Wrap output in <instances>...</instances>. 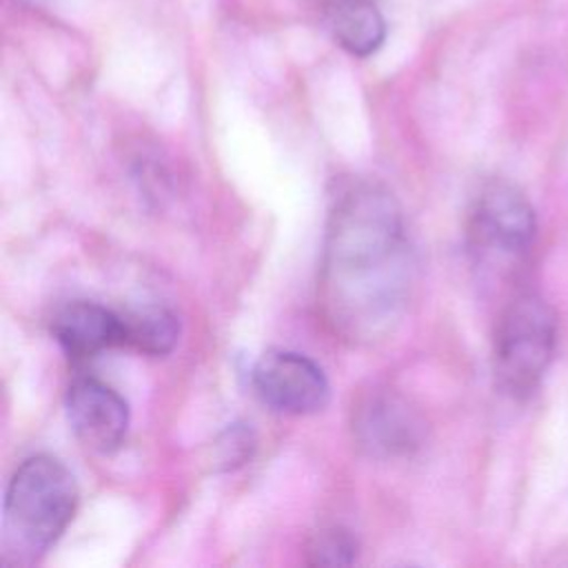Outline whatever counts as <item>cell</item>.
Instances as JSON below:
<instances>
[{"mask_svg": "<svg viewBox=\"0 0 568 568\" xmlns=\"http://www.w3.org/2000/svg\"><path fill=\"white\" fill-rule=\"evenodd\" d=\"M415 253L402 206L375 182H351L333 197L320 271V306L337 335L373 344L406 311Z\"/></svg>", "mask_w": 568, "mask_h": 568, "instance_id": "1", "label": "cell"}, {"mask_svg": "<svg viewBox=\"0 0 568 568\" xmlns=\"http://www.w3.org/2000/svg\"><path fill=\"white\" fill-rule=\"evenodd\" d=\"M78 506V484L71 470L51 455L24 459L9 479L0 561L4 566L36 564L64 532Z\"/></svg>", "mask_w": 568, "mask_h": 568, "instance_id": "2", "label": "cell"}, {"mask_svg": "<svg viewBox=\"0 0 568 568\" xmlns=\"http://www.w3.org/2000/svg\"><path fill=\"white\" fill-rule=\"evenodd\" d=\"M557 344V315L537 293H521L504 308L493 348L497 386L513 399L537 390Z\"/></svg>", "mask_w": 568, "mask_h": 568, "instance_id": "3", "label": "cell"}, {"mask_svg": "<svg viewBox=\"0 0 568 568\" xmlns=\"http://www.w3.org/2000/svg\"><path fill=\"white\" fill-rule=\"evenodd\" d=\"M535 211L521 189L506 180L486 182L468 213V246L477 264L508 268L532 246Z\"/></svg>", "mask_w": 568, "mask_h": 568, "instance_id": "4", "label": "cell"}, {"mask_svg": "<svg viewBox=\"0 0 568 568\" xmlns=\"http://www.w3.org/2000/svg\"><path fill=\"white\" fill-rule=\"evenodd\" d=\"M253 388L277 413L311 415L328 404L331 386L324 371L302 353L266 351L253 366Z\"/></svg>", "mask_w": 568, "mask_h": 568, "instance_id": "5", "label": "cell"}, {"mask_svg": "<svg viewBox=\"0 0 568 568\" xmlns=\"http://www.w3.org/2000/svg\"><path fill=\"white\" fill-rule=\"evenodd\" d=\"M67 417L82 446L95 453H113L129 430V406L118 390L100 379H75L67 390Z\"/></svg>", "mask_w": 568, "mask_h": 568, "instance_id": "6", "label": "cell"}, {"mask_svg": "<svg viewBox=\"0 0 568 568\" xmlns=\"http://www.w3.org/2000/svg\"><path fill=\"white\" fill-rule=\"evenodd\" d=\"M424 424L399 395L373 390L353 410L357 444L373 457H399L422 444Z\"/></svg>", "mask_w": 568, "mask_h": 568, "instance_id": "7", "label": "cell"}, {"mask_svg": "<svg viewBox=\"0 0 568 568\" xmlns=\"http://www.w3.org/2000/svg\"><path fill=\"white\" fill-rule=\"evenodd\" d=\"M51 333L62 351L75 359H87L113 346H124L122 315L87 300L64 304L53 315Z\"/></svg>", "mask_w": 568, "mask_h": 568, "instance_id": "8", "label": "cell"}, {"mask_svg": "<svg viewBox=\"0 0 568 568\" xmlns=\"http://www.w3.org/2000/svg\"><path fill=\"white\" fill-rule=\"evenodd\" d=\"M326 22L333 38L353 55L375 53L386 38V22L371 0H328Z\"/></svg>", "mask_w": 568, "mask_h": 568, "instance_id": "9", "label": "cell"}, {"mask_svg": "<svg viewBox=\"0 0 568 568\" xmlns=\"http://www.w3.org/2000/svg\"><path fill=\"white\" fill-rule=\"evenodd\" d=\"M124 320V344L149 355H166L180 339V320L164 306H142Z\"/></svg>", "mask_w": 568, "mask_h": 568, "instance_id": "10", "label": "cell"}, {"mask_svg": "<svg viewBox=\"0 0 568 568\" xmlns=\"http://www.w3.org/2000/svg\"><path fill=\"white\" fill-rule=\"evenodd\" d=\"M308 564L346 566L357 557V539L339 526L322 528L308 544Z\"/></svg>", "mask_w": 568, "mask_h": 568, "instance_id": "11", "label": "cell"}, {"mask_svg": "<svg viewBox=\"0 0 568 568\" xmlns=\"http://www.w3.org/2000/svg\"><path fill=\"white\" fill-rule=\"evenodd\" d=\"M253 448V430L246 428V424H233L222 433L217 442V464H222V468H237L251 459Z\"/></svg>", "mask_w": 568, "mask_h": 568, "instance_id": "12", "label": "cell"}]
</instances>
